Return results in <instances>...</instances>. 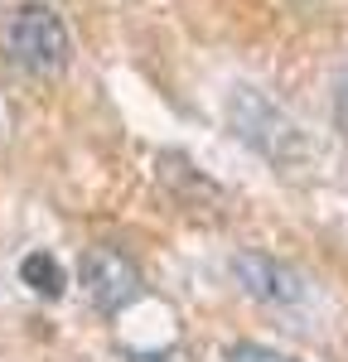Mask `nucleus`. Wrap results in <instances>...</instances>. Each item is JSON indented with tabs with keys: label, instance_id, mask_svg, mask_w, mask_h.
Instances as JSON below:
<instances>
[{
	"label": "nucleus",
	"instance_id": "1",
	"mask_svg": "<svg viewBox=\"0 0 348 362\" xmlns=\"http://www.w3.org/2000/svg\"><path fill=\"white\" fill-rule=\"evenodd\" d=\"M0 49L29 78H58L73 63V34H68V25H63V15H58L54 5L25 0V5H15L5 15Z\"/></svg>",
	"mask_w": 348,
	"mask_h": 362
},
{
	"label": "nucleus",
	"instance_id": "2",
	"mask_svg": "<svg viewBox=\"0 0 348 362\" xmlns=\"http://www.w3.org/2000/svg\"><path fill=\"white\" fill-rule=\"evenodd\" d=\"M232 126H237V136L247 140V145H257L261 155L276 160V165L305 160V136H300L295 121H290L276 102H266L261 92H237V97H232Z\"/></svg>",
	"mask_w": 348,
	"mask_h": 362
},
{
	"label": "nucleus",
	"instance_id": "3",
	"mask_svg": "<svg viewBox=\"0 0 348 362\" xmlns=\"http://www.w3.org/2000/svg\"><path fill=\"white\" fill-rule=\"evenodd\" d=\"M83 295L102 314H121L126 305H136L141 300V271H136V261L116 247H92L83 261Z\"/></svg>",
	"mask_w": 348,
	"mask_h": 362
},
{
	"label": "nucleus",
	"instance_id": "4",
	"mask_svg": "<svg viewBox=\"0 0 348 362\" xmlns=\"http://www.w3.org/2000/svg\"><path fill=\"white\" fill-rule=\"evenodd\" d=\"M232 276L237 285L261 300V305H300L305 300V276L286 266V261H276V256H266V251H242V256H232Z\"/></svg>",
	"mask_w": 348,
	"mask_h": 362
},
{
	"label": "nucleus",
	"instance_id": "5",
	"mask_svg": "<svg viewBox=\"0 0 348 362\" xmlns=\"http://www.w3.org/2000/svg\"><path fill=\"white\" fill-rule=\"evenodd\" d=\"M160 179H165V184H170V189L184 198V203H199V198L223 203V189H218V184H208L199 169H189L179 155H160Z\"/></svg>",
	"mask_w": 348,
	"mask_h": 362
},
{
	"label": "nucleus",
	"instance_id": "6",
	"mask_svg": "<svg viewBox=\"0 0 348 362\" xmlns=\"http://www.w3.org/2000/svg\"><path fill=\"white\" fill-rule=\"evenodd\" d=\"M20 280H25L34 295H44V300H58L63 295V266H58L49 251H34L20 261Z\"/></svg>",
	"mask_w": 348,
	"mask_h": 362
},
{
	"label": "nucleus",
	"instance_id": "7",
	"mask_svg": "<svg viewBox=\"0 0 348 362\" xmlns=\"http://www.w3.org/2000/svg\"><path fill=\"white\" fill-rule=\"evenodd\" d=\"M228 362H300L290 358V353H276V348H261V343H232L228 353H223Z\"/></svg>",
	"mask_w": 348,
	"mask_h": 362
},
{
	"label": "nucleus",
	"instance_id": "8",
	"mask_svg": "<svg viewBox=\"0 0 348 362\" xmlns=\"http://www.w3.org/2000/svg\"><path fill=\"white\" fill-rule=\"evenodd\" d=\"M334 121H339V131L348 136V83L339 87V97H334Z\"/></svg>",
	"mask_w": 348,
	"mask_h": 362
},
{
	"label": "nucleus",
	"instance_id": "9",
	"mask_svg": "<svg viewBox=\"0 0 348 362\" xmlns=\"http://www.w3.org/2000/svg\"><path fill=\"white\" fill-rule=\"evenodd\" d=\"M305 5H310V0H305Z\"/></svg>",
	"mask_w": 348,
	"mask_h": 362
}]
</instances>
